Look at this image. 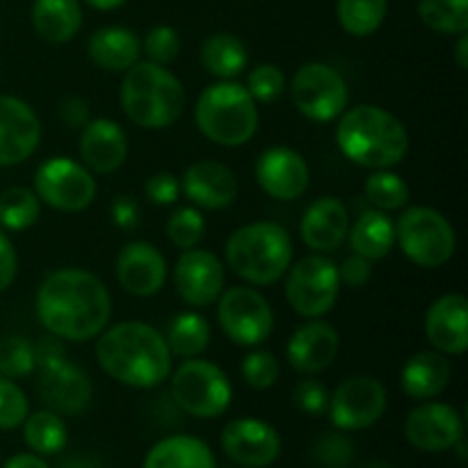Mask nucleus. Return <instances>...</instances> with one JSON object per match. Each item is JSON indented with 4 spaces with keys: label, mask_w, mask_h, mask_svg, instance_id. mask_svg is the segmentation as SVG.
Returning a JSON list of instances; mask_svg holds the SVG:
<instances>
[{
    "label": "nucleus",
    "mask_w": 468,
    "mask_h": 468,
    "mask_svg": "<svg viewBox=\"0 0 468 468\" xmlns=\"http://www.w3.org/2000/svg\"><path fill=\"white\" fill-rule=\"evenodd\" d=\"M142 468H215V455L201 439L172 434L146 452Z\"/></svg>",
    "instance_id": "obj_29"
},
{
    "label": "nucleus",
    "mask_w": 468,
    "mask_h": 468,
    "mask_svg": "<svg viewBox=\"0 0 468 468\" xmlns=\"http://www.w3.org/2000/svg\"><path fill=\"white\" fill-rule=\"evenodd\" d=\"M122 108L135 126L146 131H160L178 122L186 110V90L183 82L169 71L154 62H135L123 71Z\"/></svg>",
    "instance_id": "obj_4"
},
{
    "label": "nucleus",
    "mask_w": 468,
    "mask_h": 468,
    "mask_svg": "<svg viewBox=\"0 0 468 468\" xmlns=\"http://www.w3.org/2000/svg\"><path fill=\"white\" fill-rule=\"evenodd\" d=\"M206 231V219L195 206H181L167 219V238L178 250H192L199 245Z\"/></svg>",
    "instance_id": "obj_39"
},
{
    "label": "nucleus",
    "mask_w": 468,
    "mask_h": 468,
    "mask_svg": "<svg viewBox=\"0 0 468 468\" xmlns=\"http://www.w3.org/2000/svg\"><path fill=\"white\" fill-rule=\"evenodd\" d=\"M286 300L302 318H323L336 306L341 277L334 261L323 254H309L288 268Z\"/></svg>",
    "instance_id": "obj_9"
},
{
    "label": "nucleus",
    "mask_w": 468,
    "mask_h": 468,
    "mask_svg": "<svg viewBox=\"0 0 468 468\" xmlns=\"http://www.w3.org/2000/svg\"><path fill=\"white\" fill-rule=\"evenodd\" d=\"M355 460V446L341 432H327L315 439L311 462L315 468H347Z\"/></svg>",
    "instance_id": "obj_40"
},
{
    "label": "nucleus",
    "mask_w": 468,
    "mask_h": 468,
    "mask_svg": "<svg viewBox=\"0 0 468 468\" xmlns=\"http://www.w3.org/2000/svg\"><path fill=\"white\" fill-rule=\"evenodd\" d=\"M117 282L128 295L154 297L167 282V261L158 247L144 240H133L117 256Z\"/></svg>",
    "instance_id": "obj_20"
},
{
    "label": "nucleus",
    "mask_w": 468,
    "mask_h": 468,
    "mask_svg": "<svg viewBox=\"0 0 468 468\" xmlns=\"http://www.w3.org/2000/svg\"><path fill=\"white\" fill-rule=\"evenodd\" d=\"M172 400L183 414L195 419H218L231 407L233 387L218 364L192 356L172 375Z\"/></svg>",
    "instance_id": "obj_7"
},
{
    "label": "nucleus",
    "mask_w": 468,
    "mask_h": 468,
    "mask_svg": "<svg viewBox=\"0 0 468 468\" xmlns=\"http://www.w3.org/2000/svg\"><path fill=\"white\" fill-rule=\"evenodd\" d=\"M59 117L67 126L71 128H82L90 122V105L80 96H67V99L59 103Z\"/></svg>",
    "instance_id": "obj_50"
},
{
    "label": "nucleus",
    "mask_w": 468,
    "mask_h": 468,
    "mask_svg": "<svg viewBox=\"0 0 468 468\" xmlns=\"http://www.w3.org/2000/svg\"><path fill=\"white\" fill-rule=\"evenodd\" d=\"M80 160L90 172L112 174L126 163L128 137L114 119H90L80 128Z\"/></svg>",
    "instance_id": "obj_23"
},
{
    "label": "nucleus",
    "mask_w": 468,
    "mask_h": 468,
    "mask_svg": "<svg viewBox=\"0 0 468 468\" xmlns=\"http://www.w3.org/2000/svg\"><path fill=\"white\" fill-rule=\"evenodd\" d=\"M85 5H90V7L99 9V12H112V9H119L122 7L126 0H82Z\"/></svg>",
    "instance_id": "obj_54"
},
{
    "label": "nucleus",
    "mask_w": 468,
    "mask_h": 468,
    "mask_svg": "<svg viewBox=\"0 0 468 468\" xmlns=\"http://www.w3.org/2000/svg\"><path fill=\"white\" fill-rule=\"evenodd\" d=\"M425 336L437 352L460 356L468 350V302L460 292L439 297L425 314Z\"/></svg>",
    "instance_id": "obj_22"
},
{
    "label": "nucleus",
    "mask_w": 468,
    "mask_h": 468,
    "mask_svg": "<svg viewBox=\"0 0 468 468\" xmlns=\"http://www.w3.org/2000/svg\"><path fill=\"white\" fill-rule=\"evenodd\" d=\"M347 231H350L347 206L332 195L318 197L302 215V240L311 251H318V254L338 250L346 242Z\"/></svg>",
    "instance_id": "obj_25"
},
{
    "label": "nucleus",
    "mask_w": 468,
    "mask_h": 468,
    "mask_svg": "<svg viewBox=\"0 0 468 468\" xmlns=\"http://www.w3.org/2000/svg\"><path fill=\"white\" fill-rule=\"evenodd\" d=\"M59 468H103L96 457L82 455V452H76V455H69L67 460L59 464Z\"/></svg>",
    "instance_id": "obj_52"
},
{
    "label": "nucleus",
    "mask_w": 468,
    "mask_h": 468,
    "mask_svg": "<svg viewBox=\"0 0 468 468\" xmlns=\"http://www.w3.org/2000/svg\"><path fill=\"white\" fill-rule=\"evenodd\" d=\"M451 375L452 368L446 355L437 350L419 352L402 366L400 387L411 400H432L446 391V387L451 384Z\"/></svg>",
    "instance_id": "obj_26"
},
{
    "label": "nucleus",
    "mask_w": 468,
    "mask_h": 468,
    "mask_svg": "<svg viewBox=\"0 0 468 468\" xmlns=\"http://www.w3.org/2000/svg\"><path fill=\"white\" fill-rule=\"evenodd\" d=\"M110 215H112V222L114 227L122 229V231L133 233L142 222V215H140V206L133 197L122 195L112 201L110 206Z\"/></svg>",
    "instance_id": "obj_47"
},
{
    "label": "nucleus",
    "mask_w": 468,
    "mask_h": 468,
    "mask_svg": "<svg viewBox=\"0 0 468 468\" xmlns=\"http://www.w3.org/2000/svg\"><path fill=\"white\" fill-rule=\"evenodd\" d=\"M396 242L402 254L419 268H441L452 259L457 236L443 213L430 206H411L398 218Z\"/></svg>",
    "instance_id": "obj_8"
},
{
    "label": "nucleus",
    "mask_w": 468,
    "mask_h": 468,
    "mask_svg": "<svg viewBox=\"0 0 468 468\" xmlns=\"http://www.w3.org/2000/svg\"><path fill=\"white\" fill-rule=\"evenodd\" d=\"M457 37H460V39H457V46H455V62L462 71H466L468 69V32H462V35H457Z\"/></svg>",
    "instance_id": "obj_53"
},
{
    "label": "nucleus",
    "mask_w": 468,
    "mask_h": 468,
    "mask_svg": "<svg viewBox=\"0 0 468 468\" xmlns=\"http://www.w3.org/2000/svg\"><path fill=\"white\" fill-rule=\"evenodd\" d=\"M181 192L197 208L222 210L236 201L238 178L218 160H199L183 174Z\"/></svg>",
    "instance_id": "obj_24"
},
{
    "label": "nucleus",
    "mask_w": 468,
    "mask_h": 468,
    "mask_svg": "<svg viewBox=\"0 0 468 468\" xmlns=\"http://www.w3.org/2000/svg\"><path fill=\"white\" fill-rule=\"evenodd\" d=\"M41 142L35 110L16 96H0V167H14L30 158Z\"/></svg>",
    "instance_id": "obj_19"
},
{
    "label": "nucleus",
    "mask_w": 468,
    "mask_h": 468,
    "mask_svg": "<svg viewBox=\"0 0 468 468\" xmlns=\"http://www.w3.org/2000/svg\"><path fill=\"white\" fill-rule=\"evenodd\" d=\"M366 468H391L388 464H382V462H375V464H368Z\"/></svg>",
    "instance_id": "obj_55"
},
{
    "label": "nucleus",
    "mask_w": 468,
    "mask_h": 468,
    "mask_svg": "<svg viewBox=\"0 0 468 468\" xmlns=\"http://www.w3.org/2000/svg\"><path fill=\"white\" fill-rule=\"evenodd\" d=\"M245 87L256 103H277L286 91V76L277 64H259L250 71Z\"/></svg>",
    "instance_id": "obj_41"
},
{
    "label": "nucleus",
    "mask_w": 468,
    "mask_h": 468,
    "mask_svg": "<svg viewBox=\"0 0 468 468\" xmlns=\"http://www.w3.org/2000/svg\"><path fill=\"white\" fill-rule=\"evenodd\" d=\"M96 341V361L114 382L155 388L172 375V352L163 334L140 320L105 327Z\"/></svg>",
    "instance_id": "obj_2"
},
{
    "label": "nucleus",
    "mask_w": 468,
    "mask_h": 468,
    "mask_svg": "<svg viewBox=\"0 0 468 468\" xmlns=\"http://www.w3.org/2000/svg\"><path fill=\"white\" fill-rule=\"evenodd\" d=\"M35 195L55 210L82 213L96 197V178L78 160L55 155L37 167Z\"/></svg>",
    "instance_id": "obj_12"
},
{
    "label": "nucleus",
    "mask_w": 468,
    "mask_h": 468,
    "mask_svg": "<svg viewBox=\"0 0 468 468\" xmlns=\"http://www.w3.org/2000/svg\"><path fill=\"white\" fill-rule=\"evenodd\" d=\"M350 250L368 261L387 259L396 245V224L384 210H366L347 231Z\"/></svg>",
    "instance_id": "obj_30"
},
{
    "label": "nucleus",
    "mask_w": 468,
    "mask_h": 468,
    "mask_svg": "<svg viewBox=\"0 0 468 468\" xmlns=\"http://www.w3.org/2000/svg\"><path fill=\"white\" fill-rule=\"evenodd\" d=\"M3 468H50L41 460V455H30V452H21V455H14L5 462Z\"/></svg>",
    "instance_id": "obj_51"
},
{
    "label": "nucleus",
    "mask_w": 468,
    "mask_h": 468,
    "mask_svg": "<svg viewBox=\"0 0 468 468\" xmlns=\"http://www.w3.org/2000/svg\"><path fill=\"white\" fill-rule=\"evenodd\" d=\"M201 64L210 76L219 80H233L250 64V50L245 41L231 32H215L201 44Z\"/></svg>",
    "instance_id": "obj_31"
},
{
    "label": "nucleus",
    "mask_w": 468,
    "mask_h": 468,
    "mask_svg": "<svg viewBox=\"0 0 468 468\" xmlns=\"http://www.w3.org/2000/svg\"><path fill=\"white\" fill-rule=\"evenodd\" d=\"M142 53L149 58V62L167 67L181 53V37L172 26H154L142 41Z\"/></svg>",
    "instance_id": "obj_43"
},
{
    "label": "nucleus",
    "mask_w": 468,
    "mask_h": 468,
    "mask_svg": "<svg viewBox=\"0 0 468 468\" xmlns=\"http://www.w3.org/2000/svg\"><path fill=\"white\" fill-rule=\"evenodd\" d=\"M218 323L240 347H259L274 329L270 302L256 288L231 286L218 297Z\"/></svg>",
    "instance_id": "obj_11"
},
{
    "label": "nucleus",
    "mask_w": 468,
    "mask_h": 468,
    "mask_svg": "<svg viewBox=\"0 0 468 468\" xmlns=\"http://www.w3.org/2000/svg\"><path fill=\"white\" fill-rule=\"evenodd\" d=\"M291 99L302 117L327 123L341 117L350 101V91L346 78L336 69L323 62H306L292 76Z\"/></svg>",
    "instance_id": "obj_10"
},
{
    "label": "nucleus",
    "mask_w": 468,
    "mask_h": 468,
    "mask_svg": "<svg viewBox=\"0 0 468 468\" xmlns=\"http://www.w3.org/2000/svg\"><path fill=\"white\" fill-rule=\"evenodd\" d=\"M419 16L439 35L468 32V0H419Z\"/></svg>",
    "instance_id": "obj_37"
},
{
    "label": "nucleus",
    "mask_w": 468,
    "mask_h": 468,
    "mask_svg": "<svg viewBox=\"0 0 468 468\" xmlns=\"http://www.w3.org/2000/svg\"><path fill=\"white\" fill-rule=\"evenodd\" d=\"M195 123L210 142L236 149L259 131V105L245 85L219 80L206 87L197 99Z\"/></svg>",
    "instance_id": "obj_6"
},
{
    "label": "nucleus",
    "mask_w": 468,
    "mask_h": 468,
    "mask_svg": "<svg viewBox=\"0 0 468 468\" xmlns=\"http://www.w3.org/2000/svg\"><path fill=\"white\" fill-rule=\"evenodd\" d=\"M144 195L151 204L155 206H172L181 197V181L174 174L160 172L146 181Z\"/></svg>",
    "instance_id": "obj_46"
},
{
    "label": "nucleus",
    "mask_w": 468,
    "mask_h": 468,
    "mask_svg": "<svg viewBox=\"0 0 468 468\" xmlns=\"http://www.w3.org/2000/svg\"><path fill=\"white\" fill-rule=\"evenodd\" d=\"M224 283H227L224 263L213 251L192 247L178 256L176 268H174V286L187 306L206 309L215 304L222 295Z\"/></svg>",
    "instance_id": "obj_15"
},
{
    "label": "nucleus",
    "mask_w": 468,
    "mask_h": 468,
    "mask_svg": "<svg viewBox=\"0 0 468 468\" xmlns=\"http://www.w3.org/2000/svg\"><path fill=\"white\" fill-rule=\"evenodd\" d=\"M364 195L375 208L384 210V213L402 210L411 199L405 178L391 169H373V174L364 183Z\"/></svg>",
    "instance_id": "obj_36"
},
{
    "label": "nucleus",
    "mask_w": 468,
    "mask_h": 468,
    "mask_svg": "<svg viewBox=\"0 0 468 468\" xmlns=\"http://www.w3.org/2000/svg\"><path fill=\"white\" fill-rule=\"evenodd\" d=\"M341 347V338L334 324L320 318H311L300 324L288 341V364L302 375H318L334 364Z\"/></svg>",
    "instance_id": "obj_21"
},
{
    "label": "nucleus",
    "mask_w": 468,
    "mask_h": 468,
    "mask_svg": "<svg viewBox=\"0 0 468 468\" xmlns=\"http://www.w3.org/2000/svg\"><path fill=\"white\" fill-rule=\"evenodd\" d=\"M405 439L423 452L452 451L464 439V419L452 405L423 400L407 416Z\"/></svg>",
    "instance_id": "obj_16"
},
{
    "label": "nucleus",
    "mask_w": 468,
    "mask_h": 468,
    "mask_svg": "<svg viewBox=\"0 0 468 468\" xmlns=\"http://www.w3.org/2000/svg\"><path fill=\"white\" fill-rule=\"evenodd\" d=\"M37 393L50 411L59 416H78L90 407L94 396L90 375L69 361L67 355L37 364Z\"/></svg>",
    "instance_id": "obj_14"
},
{
    "label": "nucleus",
    "mask_w": 468,
    "mask_h": 468,
    "mask_svg": "<svg viewBox=\"0 0 468 468\" xmlns=\"http://www.w3.org/2000/svg\"><path fill=\"white\" fill-rule=\"evenodd\" d=\"M336 144L341 154L359 167L391 169L410 154V133L388 110L361 103L346 108L338 117Z\"/></svg>",
    "instance_id": "obj_3"
},
{
    "label": "nucleus",
    "mask_w": 468,
    "mask_h": 468,
    "mask_svg": "<svg viewBox=\"0 0 468 468\" xmlns=\"http://www.w3.org/2000/svg\"><path fill=\"white\" fill-rule=\"evenodd\" d=\"M39 215L41 201L30 187L14 186L0 195V229L3 231H26L32 224H37Z\"/></svg>",
    "instance_id": "obj_35"
},
{
    "label": "nucleus",
    "mask_w": 468,
    "mask_h": 468,
    "mask_svg": "<svg viewBox=\"0 0 468 468\" xmlns=\"http://www.w3.org/2000/svg\"><path fill=\"white\" fill-rule=\"evenodd\" d=\"M384 411H387V388L379 379L368 375L347 378L329 396L327 414L334 428L341 432L370 428L382 419Z\"/></svg>",
    "instance_id": "obj_13"
},
{
    "label": "nucleus",
    "mask_w": 468,
    "mask_h": 468,
    "mask_svg": "<svg viewBox=\"0 0 468 468\" xmlns=\"http://www.w3.org/2000/svg\"><path fill=\"white\" fill-rule=\"evenodd\" d=\"M388 0H338L336 16L343 30L352 37H370L382 27Z\"/></svg>",
    "instance_id": "obj_34"
},
{
    "label": "nucleus",
    "mask_w": 468,
    "mask_h": 468,
    "mask_svg": "<svg viewBox=\"0 0 468 468\" xmlns=\"http://www.w3.org/2000/svg\"><path fill=\"white\" fill-rule=\"evenodd\" d=\"M35 368V343L18 334L0 338V378H26Z\"/></svg>",
    "instance_id": "obj_38"
},
{
    "label": "nucleus",
    "mask_w": 468,
    "mask_h": 468,
    "mask_svg": "<svg viewBox=\"0 0 468 468\" xmlns=\"http://www.w3.org/2000/svg\"><path fill=\"white\" fill-rule=\"evenodd\" d=\"M370 274H373V268H370V261L364 259L359 254H352L343 261V265L338 268V277L346 286L350 288H361L368 283Z\"/></svg>",
    "instance_id": "obj_48"
},
{
    "label": "nucleus",
    "mask_w": 468,
    "mask_h": 468,
    "mask_svg": "<svg viewBox=\"0 0 468 468\" xmlns=\"http://www.w3.org/2000/svg\"><path fill=\"white\" fill-rule=\"evenodd\" d=\"M165 341H167L169 352L181 356V359L199 356L210 343L208 320H206L204 315L197 314V311H186V314L176 315V318L172 320Z\"/></svg>",
    "instance_id": "obj_33"
},
{
    "label": "nucleus",
    "mask_w": 468,
    "mask_h": 468,
    "mask_svg": "<svg viewBox=\"0 0 468 468\" xmlns=\"http://www.w3.org/2000/svg\"><path fill=\"white\" fill-rule=\"evenodd\" d=\"M242 379L250 384L256 391H265L277 384L279 375H282V364L277 356L268 350H251L250 355L242 359L240 366Z\"/></svg>",
    "instance_id": "obj_42"
},
{
    "label": "nucleus",
    "mask_w": 468,
    "mask_h": 468,
    "mask_svg": "<svg viewBox=\"0 0 468 468\" xmlns=\"http://www.w3.org/2000/svg\"><path fill=\"white\" fill-rule=\"evenodd\" d=\"M30 18L41 39L67 44L82 27L80 0H35Z\"/></svg>",
    "instance_id": "obj_28"
},
{
    "label": "nucleus",
    "mask_w": 468,
    "mask_h": 468,
    "mask_svg": "<svg viewBox=\"0 0 468 468\" xmlns=\"http://www.w3.org/2000/svg\"><path fill=\"white\" fill-rule=\"evenodd\" d=\"M35 309L50 336L85 343L108 327L112 297L96 274L80 268H62L46 274L39 283Z\"/></svg>",
    "instance_id": "obj_1"
},
{
    "label": "nucleus",
    "mask_w": 468,
    "mask_h": 468,
    "mask_svg": "<svg viewBox=\"0 0 468 468\" xmlns=\"http://www.w3.org/2000/svg\"><path fill=\"white\" fill-rule=\"evenodd\" d=\"M18 272V256L7 233L0 229V292L7 291Z\"/></svg>",
    "instance_id": "obj_49"
},
{
    "label": "nucleus",
    "mask_w": 468,
    "mask_h": 468,
    "mask_svg": "<svg viewBox=\"0 0 468 468\" xmlns=\"http://www.w3.org/2000/svg\"><path fill=\"white\" fill-rule=\"evenodd\" d=\"M229 268L251 286H272L288 272L292 240L277 222H251L236 229L224 247Z\"/></svg>",
    "instance_id": "obj_5"
},
{
    "label": "nucleus",
    "mask_w": 468,
    "mask_h": 468,
    "mask_svg": "<svg viewBox=\"0 0 468 468\" xmlns=\"http://www.w3.org/2000/svg\"><path fill=\"white\" fill-rule=\"evenodd\" d=\"M222 451L231 462L245 468H265L274 464L282 452V437L261 419H236L222 430Z\"/></svg>",
    "instance_id": "obj_17"
},
{
    "label": "nucleus",
    "mask_w": 468,
    "mask_h": 468,
    "mask_svg": "<svg viewBox=\"0 0 468 468\" xmlns=\"http://www.w3.org/2000/svg\"><path fill=\"white\" fill-rule=\"evenodd\" d=\"M87 53H90L91 62L103 71L123 73L133 64L140 62L142 44L140 37L128 27L105 26L90 37Z\"/></svg>",
    "instance_id": "obj_27"
},
{
    "label": "nucleus",
    "mask_w": 468,
    "mask_h": 468,
    "mask_svg": "<svg viewBox=\"0 0 468 468\" xmlns=\"http://www.w3.org/2000/svg\"><path fill=\"white\" fill-rule=\"evenodd\" d=\"M329 388L324 387L323 382L318 379H302L300 384L295 387L292 391V402L300 411L309 416H323L327 414V407H329Z\"/></svg>",
    "instance_id": "obj_45"
},
{
    "label": "nucleus",
    "mask_w": 468,
    "mask_h": 468,
    "mask_svg": "<svg viewBox=\"0 0 468 468\" xmlns=\"http://www.w3.org/2000/svg\"><path fill=\"white\" fill-rule=\"evenodd\" d=\"M256 181L261 190L279 201H295L309 187V165L288 146H270L256 158Z\"/></svg>",
    "instance_id": "obj_18"
},
{
    "label": "nucleus",
    "mask_w": 468,
    "mask_h": 468,
    "mask_svg": "<svg viewBox=\"0 0 468 468\" xmlns=\"http://www.w3.org/2000/svg\"><path fill=\"white\" fill-rule=\"evenodd\" d=\"M23 439L35 455H58L67 446V425L62 416L50 410L27 414L23 420Z\"/></svg>",
    "instance_id": "obj_32"
},
{
    "label": "nucleus",
    "mask_w": 468,
    "mask_h": 468,
    "mask_svg": "<svg viewBox=\"0 0 468 468\" xmlns=\"http://www.w3.org/2000/svg\"><path fill=\"white\" fill-rule=\"evenodd\" d=\"M30 414V402L14 379L0 378V430H14L23 425Z\"/></svg>",
    "instance_id": "obj_44"
}]
</instances>
